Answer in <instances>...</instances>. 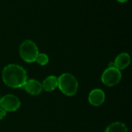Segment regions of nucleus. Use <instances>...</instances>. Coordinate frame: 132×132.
<instances>
[{"mask_svg":"<svg viewBox=\"0 0 132 132\" xmlns=\"http://www.w3.org/2000/svg\"><path fill=\"white\" fill-rule=\"evenodd\" d=\"M2 80L5 85L12 88H21L27 80L26 70L18 64L5 66L2 73Z\"/></svg>","mask_w":132,"mask_h":132,"instance_id":"f257e3e1","label":"nucleus"},{"mask_svg":"<svg viewBox=\"0 0 132 132\" xmlns=\"http://www.w3.org/2000/svg\"><path fill=\"white\" fill-rule=\"evenodd\" d=\"M58 87L63 94L68 97H72L77 92L78 82L71 73H63L58 77Z\"/></svg>","mask_w":132,"mask_h":132,"instance_id":"f03ea898","label":"nucleus"},{"mask_svg":"<svg viewBox=\"0 0 132 132\" xmlns=\"http://www.w3.org/2000/svg\"><path fill=\"white\" fill-rule=\"evenodd\" d=\"M19 52L20 57L26 63L36 62L39 54V50L36 44L30 39L24 40L21 43Z\"/></svg>","mask_w":132,"mask_h":132,"instance_id":"7ed1b4c3","label":"nucleus"},{"mask_svg":"<svg viewBox=\"0 0 132 132\" xmlns=\"http://www.w3.org/2000/svg\"><path fill=\"white\" fill-rule=\"evenodd\" d=\"M121 79V72L116 67H108L102 73L101 81L108 87L118 84Z\"/></svg>","mask_w":132,"mask_h":132,"instance_id":"20e7f679","label":"nucleus"},{"mask_svg":"<svg viewBox=\"0 0 132 132\" xmlns=\"http://www.w3.org/2000/svg\"><path fill=\"white\" fill-rule=\"evenodd\" d=\"M20 105L19 99L13 94H6L1 98L0 107L6 111H15L20 108Z\"/></svg>","mask_w":132,"mask_h":132,"instance_id":"39448f33","label":"nucleus"},{"mask_svg":"<svg viewBox=\"0 0 132 132\" xmlns=\"http://www.w3.org/2000/svg\"><path fill=\"white\" fill-rule=\"evenodd\" d=\"M105 101V94L101 89H94L90 91L88 96L89 103L95 107L101 105Z\"/></svg>","mask_w":132,"mask_h":132,"instance_id":"423d86ee","label":"nucleus"},{"mask_svg":"<svg viewBox=\"0 0 132 132\" xmlns=\"http://www.w3.org/2000/svg\"><path fill=\"white\" fill-rule=\"evenodd\" d=\"M22 88L28 94H29L31 95H33V96L39 95L43 90L42 84L39 83L38 80H34V79L26 80V83L24 84Z\"/></svg>","mask_w":132,"mask_h":132,"instance_id":"0eeeda50","label":"nucleus"},{"mask_svg":"<svg viewBox=\"0 0 132 132\" xmlns=\"http://www.w3.org/2000/svg\"><path fill=\"white\" fill-rule=\"evenodd\" d=\"M115 67L119 70L127 68L131 63V56L128 53H121L117 56L114 61Z\"/></svg>","mask_w":132,"mask_h":132,"instance_id":"6e6552de","label":"nucleus"},{"mask_svg":"<svg viewBox=\"0 0 132 132\" xmlns=\"http://www.w3.org/2000/svg\"><path fill=\"white\" fill-rule=\"evenodd\" d=\"M43 90H45L47 92L53 91L58 87V78L56 76L51 75L47 77L42 84Z\"/></svg>","mask_w":132,"mask_h":132,"instance_id":"1a4fd4ad","label":"nucleus"},{"mask_svg":"<svg viewBox=\"0 0 132 132\" xmlns=\"http://www.w3.org/2000/svg\"><path fill=\"white\" fill-rule=\"evenodd\" d=\"M104 132H128L127 126L121 122H114L111 124Z\"/></svg>","mask_w":132,"mask_h":132,"instance_id":"9d476101","label":"nucleus"},{"mask_svg":"<svg viewBox=\"0 0 132 132\" xmlns=\"http://www.w3.org/2000/svg\"><path fill=\"white\" fill-rule=\"evenodd\" d=\"M36 62L38 63V64L41 65V66H45L49 63V57L46 53H39Z\"/></svg>","mask_w":132,"mask_h":132,"instance_id":"9b49d317","label":"nucleus"},{"mask_svg":"<svg viewBox=\"0 0 132 132\" xmlns=\"http://www.w3.org/2000/svg\"><path fill=\"white\" fill-rule=\"evenodd\" d=\"M6 114H7V111L0 107V120H2L6 116Z\"/></svg>","mask_w":132,"mask_h":132,"instance_id":"f8f14e48","label":"nucleus"},{"mask_svg":"<svg viewBox=\"0 0 132 132\" xmlns=\"http://www.w3.org/2000/svg\"><path fill=\"white\" fill-rule=\"evenodd\" d=\"M116 1H118V2H121V3H123V2H126L127 1H128V0H116Z\"/></svg>","mask_w":132,"mask_h":132,"instance_id":"ddd939ff","label":"nucleus"},{"mask_svg":"<svg viewBox=\"0 0 132 132\" xmlns=\"http://www.w3.org/2000/svg\"><path fill=\"white\" fill-rule=\"evenodd\" d=\"M1 98H2V97H1V96H0V102H1Z\"/></svg>","mask_w":132,"mask_h":132,"instance_id":"4468645a","label":"nucleus"}]
</instances>
